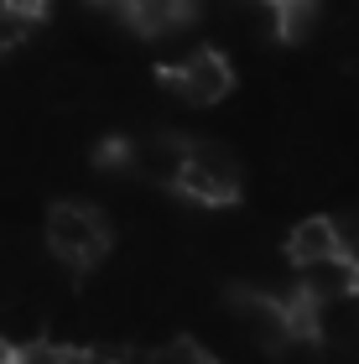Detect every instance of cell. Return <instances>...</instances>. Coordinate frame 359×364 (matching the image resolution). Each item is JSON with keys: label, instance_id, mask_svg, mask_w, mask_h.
I'll return each mask as SVG.
<instances>
[{"label": "cell", "instance_id": "obj_1", "mask_svg": "<svg viewBox=\"0 0 359 364\" xmlns=\"http://www.w3.org/2000/svg\"><path fill=\"white\" fill-rule=\"evenodd\" d=\"M47 250H53L63 266L89 271V266H100L105 250H109V229L89 203H58L47 213Z\"/></svg>", "mask_w": 359, "mask_h": 364}, {"label": "cell", "instance_id": "obj_2", "mask_svg": "<svg viewBox=\"0 0 359 364\" xmlns=\"http://www.w3.org/2000/svg\"><path fill=\"white\" fill-rule=\"evenodd\" d=\"M177 188L203 208H230L240 198V161L224 151V146H188L183 182H177Z\"/></svg>", "mask_w": 359, "mask_h": 364}, {"label": "cell", "instance_id": "obj_3", "mask_svg": "<svg viewBox=\"0 0 359 364\" xmlns=\"http://www.w3.org/2000/svg\"><path fill=\"white\" fill-rule=\"evenodd\" d=\"M167 89L183 99V105H219L224 94L235 89V68L219 47H198L188 53L177 68H167Z\"/></svg>", "mask_w": 359, "mask_h": 364}, {"label": "cell", "instance_id": "obj_4", "mask_svg": "<svg viewBox=\"0 0 359 364\" xmlns=\"http://www.w3.org/2000/svg\"><path fill=\"white\" fill-rule=\"evenodd\" d=\"M183 161H188V141L177 136H146L141 146H125V167L141 172L146 182H161V188L183 182Z\"/></svg>", "mask_w": 359, "mask_h": 364}, {"label": "cell", "instance_id": "obj_5", "mask_svg": "<svg viewBox=\"0 0 359 364\" xmlns=\"http://www.w3.org/2000/svg\"><path fill=\"white\" fill-rule=\"evenodd\" d=\"M338 255V229H333V219H302L297 229L286 235V260L297 271H307V266H323V260H333Z\"/></svg>", "mask_w": 359, "mask_h": 364}, {"label": "cell", "instance_id": "obj_6", "mask_svg": "<svg viewBox=\"0 0 359 364\" xmlns=\"http://www.w3.org/2000/svg\"><path fill=\"white\" fill-rule=\"evenodd\" d=\"M125 21L136 26V31H146V37H156V31L183 26L188 21V6H177V0H141V6L125 11Z\"/></svg>", "mask_w": 359, "mask_h": 364}, {"label": "cell", "instance_id": "obj_7", "mask_svg": "<svg viewBox=\"0 0 359 364\" xmlns=\"http://www.w3.org/2000/svg\"><path fill=\"white\" fill-rule=\"evenodd\" d=\"M31 26H37V11L31 6H0V58L11 47H21L31 37Z\"/></svg>", "mask_w": 359, "mask_h": 364}, {"label": "cell", "instance_id": "obj_8", "mask_svg": "<svg viewBox=\"0 0 359 364\" xmlns=\"http://www.w3.org/2000/svg\"><path fill=\"white\" fill-rule=\"evenodd\" d=\"M318 26V6H302V0H291V6L276 11V37L282 42H307V31Z\"/></svg>", "mask_w": 359, "mask_h": 364}, {"label": "cell", "instance_id": "obj_9", "mask_svg": "<svg viewBox=\"0 0 359 364\" xmlns=\"http://www.w3.org/2000/svg\"><path fill=\"white\" fill-rule=\"evenodd\" d=\"M146 364H214V354H208L198 338H172V343H161Z\"/></svg>", "mask_w": 359, "mask_h": 364}, {"label": "cell", "instance_id": "obj_10", "mask_svg": "<svg viewBox=\"0 0 359 364\" xmlns=\"http://www.w3.org/2000/svg\"><path fill=\"white\" fill-rule=\"evenodd\" d=\"M47 364H115V359L100 354V349H53Z\"/></svg>", "mask_w": 359, "mask_h": 364}, {"label": "cell", "instance_id": "obj_11", "mask_svg": "<svg viewBox=\"0 0 359 364\" xmlns=\"http://www.w3.org/2000/svg\"><path fill=\"white\" fill-rule=\"evenodd\" d=\"M354 302H359V271H354Z\"/></svg>", "mask_w": 359, "mask_h": 364}]
</instances>
